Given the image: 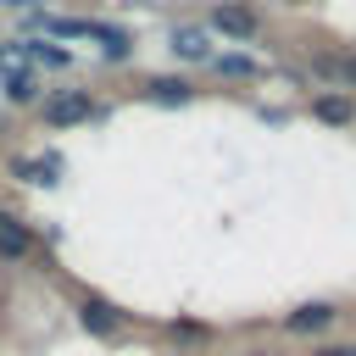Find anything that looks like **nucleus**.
<instances>
[{"label":"nucleus","instance_id":"nucleus-1","mask_svg":"<svg viewBox=\"0 0 356 356\" xmlns=\"http://www.w3.org/2000/svg\"><path fill=\"white\" fill-rule=\"evenodd\" d=\"M89 111H95L89 89H56V95L44 100V122H50V128H72V122H83Z\"/></svg>","mask_w":356,"mask_h":356},{"label":"nucleus","instance_id":"nucleus-2","mask_svg":"<svg viewBox=\"0 0 356 356\" xmlns=\"http://www.w3.org/2000/svg\"><path fill=\"white\" fill-rule=\"evenodd\" d=\"M211 28H217V33H234V39H256V33H261V22H256L245 6H217V11H211Z\"/></svg>","mask_w":356,"mask_h":356},{"label":"nucleus","instance_id":"nucleus-3","mask_svg":"<svg viewBox=\"0 0 356 356\" xmlns=\"http://www.w3.org/2000/svg\"><path fill=\"white\" fill-rule=\"evenodd\" d=\"M28 250H33V239L22 234V222L0 211V256H28Z\"/></svg>","mask_w":356,"mask_h":356},{"label":"nucleus","instance_id":"nucleus-4","mask_svg":"<svg viewBox=\"0 0 356 356\" xmlns=\"http://www.w3.org/2000/svg\"><path fill=\"white\" fill-rule=\"evenodd\" d=\"M83 328H95V334H111V328H117V312H111L100 295H89V300H83Z\"/></svg>","mask_w":356,"mask_h":356},{"label":"nucleus","instance_id":"nucleus-5","mask_svg":"<svg viewBox=\"0 0 356 356\" xmlns=\"http://www.w3.org/2000/svg\"><path fill=\"white\" fill-rule=\"evenodd\" d=\"M328 323H334V306H300V312L289 317L295 334H317V328H328Z\"/></svg>","mask_w":356,"mask_h":356},{"label":"nucleus","instance_id":"nucleus-6","mask_svg":"<svg viewBox=\"0 0 356 356\" xmlns=\"http://www.w3.org/2000/svg\"><path fill=\"white\" fill-rule=\"evenodd\" d=\"M0 78H28V44H0Z\"/></svg>","mask_w":356,"mask_h":356},{"label":"nucleus","instance_id":"nucleus-7","mask_svg":"<svg viewBox=\"0 0 356 356\" xmlns=\"http://www.w3.org/2000/svg\"><path fill=\"white\" fill-rule=\"evenodd\" d=\"M172 50H178L184 61H200V56H206V39H200L195 28H178V33H172Z\"/></svg>","mask_w":356,"mask_h":356},{"label":"nucleus","instance_id":"nucleus-8","mask_svg":"<svg viewBox=\"0 0 356 356\" xmlns=\"http://www.w3.org/2000/svg\"><path fill=\"white\" fill-rule=\"evenodd\" d=\"M323 72L339 78L345 89H356V56H334V61H323Z\"/></svg>","mask_w":356,"mask_h":356},{"label":"nucleus","instance_id":"nucleus-9","mask_svg":"<svg viewBox=\"0 0 356 356\" xmlns=\"http://www.w3.org/2000/svg\"><path fill=\"white\" fill-rule=\"evenodd\" d=\"M6 95H11V100H33V95H39V78H33V72H28V78H11Z\"/></svg>","mask_w":356,"mask_h":356},{"label":"nucleus","instance_id":"nucleus-10","mask_svg":"<svg viewBox=\"0 0 356 356\" xmlns=\"http://www.w3.org/2000/svg\"><path fill=\"white\" fill-rule=\"evenodd\" d=\"M317 111H323L328 122H345V117H350V106H345L339 95H323V100H317Z\"/></svg>","mask_w":356,"mask_h":356},{"label":"nucleus","instance_id":"nucleus-11","mask_svg":"<svg viewBox=\"0 0 356 356\" xmlns=\"http://www.w3.org/2000/svg\"><path fill=\"white\" fill-rule=\"evenodd\" d=\"M17 178H28V184H44L50 178V161L39 167V161H17Z\"/></svg>","mask_w":356,"mask_h":356},{"label":"nucleus","instance_id":"nucleus-12","mask_svg":"<svg viewBox=\"0 0 356 356\" xmlns=\"http://www.w3.org/2000/svg\"><path fill=\"white\" fill-rule=\"evenodd\" d=\"M150 95H156V100H184V83H172V78H161V83H150Z\"/></svg>","mask_w":356,"mask_h":356},{"label":"nucleus","instance_id":"nucleus-13","mask_svg":"<svg viewBox=\"0 0 356 356\" xmlns=\"http://www.w3.org/2000/svg\"><path fill=\"white\" fill-rule=\"evenodd\" d=\"M323 356H356V350H323Z\"/></svg>","mask_w":356,"mask_h":356},{"label":"nucleus","instance_id":"nucleus-14","mask_svg":"<svg viewBox=\"0 0 356 356\" xmlns=\"http://www.w3.org/2000/svg\"><path fill=\"white\" fill-rule=\"evenodd\" d=\"M11 6H28V0H11Z\"/></svg>","mask_w":356,"mask_h":356}]
</instances>
